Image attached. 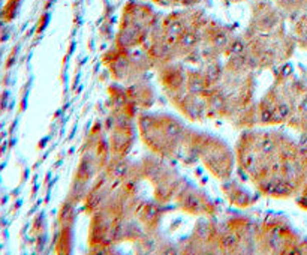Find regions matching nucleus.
Instances as JSON below:
<instances>
[{
	"label": "nucleus",
	"mask_w": 307,
	"mask_h": 255,
	"mask_svg": "<svg viewBox=\"0 0 307 255\" xmlns=\"http://www.w3.org/2000/svg\"><path fill=\"white\" fill-rule=\"evenodd\" d=\"M177 198V204L182 210L185 212H191L194 215H213L216 207L214 204L210 201V198L205 197V194L197 191L195 188H180V191L176 195Z\"/></svg>",
	"instance_id": "obj_3"
},
{
	"label": "nucleus",
	"mask_w": 307,
	"mask_h": 255,
	"mask_svg": "<svg viewBox=\"0 0 307 255\" xmlns=\"http://www.w3.org/2000/svg\"><path fill=\"white\" fill-rule=\"evenodd\" d=\"M297 204H300L303 209H306L307 210V183L306 186L301 189V194H300V197L297 198Z\"/></svg>",
	"instance_id": "obj_5"
},
{
	"label": "nucleus",
	"mask_w": 307,
	"mask_h": 255,
	"mask_svg": "<svg viewBox=\"0 0 307 255\" xmlns=\"http://www.w3.org/2000/svg\"><path fill=\"white\" fill-rule=\"evenodd\" d=\"M139 128L144 143L162 156H179L189 132L171 116H141Z\"/></svg>",
	"instance_id": "obj_2"
},
{
	"label": "nucleus",
	"mask_w": 307,
	"mask_h": 255,
	"mask_svg": "<svg viewBox=\"0 0 307 255\" xmlns=\"http://www.w3.org/2000/svg\"><path fill=\"white\" fill-rule=\"evenodd\" d=\"M225 194H226V197L229 198V201H231L232 204H237V206H240V207H246V206H249V204L253 203L252 194H249L244 188L237 186V185H234V183L225 186Z\"/></svg>",
	"instance_id": "obj_4"
},
{
	"label": "nucleus",
	"mask_w": 307,
	"mask_h": 255,
	"mask_svg": "<svg viewBox=\"0 0 307 255\" xmlns=\"http://www.w3.org/2000/svg\"><path fill=\"white\" fill-rule=\"evenodd\" d=\"M301 149L280 132L249 131L237 144V161L241 170L268 197L294 195L306 176V159Z\"/></svg>",
	"instance_id": "obj_1"
}]
</instances>
